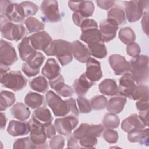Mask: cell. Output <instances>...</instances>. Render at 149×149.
<instances>
[{
    "instance_id": "obj_1",
    "label": "cell",
    "mask_w": 149,
    "mask_h": 149,
    "mask_svg": "<svg viewBox=\"0 0 149 149\" xmlns=\"http://www.w3.org/2000/svg\"><path fill=\"white\" fill-rule=\"evenodd\" d=\"M44 52L48 56H56L63 66L67 65L73 59L71 43L64 40L57 39L52 41Z\"/></svg>"
},
{
    "instance_id": "obj_2",
    "label": "cell",
    "mask_w": 149,
    "mask_h": 149,
    "mask_svg": "<svg viewBox=\"0 0 149 149\" xmlns=\"http://www.w3.org/2000/svg\"><path fill=\"white\" fill-rule=\"evenodd\" d=\"M131 74L137 84L147 82L149 77L148 57L144 55H138L133 57L130 62Z\"/></svg>"
},
{
    "instance_id": "obj_3",
    "label": "cell",
    "mask_w": 149,
    "mask_h": 149,
    "mask_svg": "<svg viewBox=\"0 0 149 149\" xmlns=\"http://www.w3.org/2000/svg\"><path fill=\"white\" fill-rule=\"evenodd\" d=\"M0 13L1 16L15 23L22 22L26 17L21 5L10 1H0Z\"/></svg>"
},
{
    "instance_id": "obj_4",
    "label": "cell",
    "mask_w": 149,
    "mask_h": 149,
    "mask_svg": "<svg viewBox=\"0 0 149 149\" xmlns=\"http://www.w3.org/2000/svg\"><path fill=\"white\" fill-rule=\"evenodd\" d=\"M0 81L3 87L14 91L22 90L27 83L26 78L20 71H10L1 75Z\"/></svg>"
},
{
    "instance_id": "obj_5",
    "label": "cell",
    "mask_w": 149,
    "mask_h": 149,
    "mask_svg": "<svg viewBox=\"0 0 149 149\" xmlns=\"http://www.w3.org/2000/svg\"><path fill=\"white\" fill-rule=\"evenodd\" d=\"M46 102L56 116H65L69 114L66 101L63 100L58 94L51 90L46 94Z\"/></svg>"
},
{
    "instance_id": "obj_6",
    "label": "cell",
    "mask_w": 149,
    "mask_h": 149,
    "mask_svg": "<svg viewBox=\"0 0 149 149\" xmlns=\"http://www.w3.org/2000/svg\"><path fill=\"white\" fill-rule=\"evenodd\" d=\"M30 127V138L37 148H45L47 136L43 129L42 123L32 118L28 122Z\"/></svg>"
},
{
    "instance_id": "obj_7",
    "label": "cell",
    "mask_w": 149,
    "mask_h": 149,
    "mask_svg": "<svg viewBox=\"0 0 149 149\" xmlns=\"http://www.w3.org/2000/svg\"><path fill=\"white\" fill-rule=\"evenodd\" d=\"M148 1H131L125 2L126 19L130 23L138 21L143 15V10L148 7Z\"/></svg>"
},
{
    "instance_id": "obj_8",
    "label": "cell",
    "mask_w": 149,
    "mask_h": 149,
    "mask_svg": "<svg viewBox=\"0 0 149 149\" xmlns=\"http://www.w3.org/2000/svg\"><path fill=\"white\" fill-rule=\"evenodd\" d=\"M43 19L48 22H58L61 20L58 3L56 1L45 0L41 4Z\"/></svg>"
},
{
    "instance_id": "obj_9",
    "label": "cell",
    "mask_w": 149,
    "mask_h": 149,
    "mask_svg": "<svg viewBox=\"0 0 149 149\" xmlns=\"http://www.w3.org/2000/svg\"><path fill=\"white\" fill-rule=\"evenodd\" d=\"M78 123L79 120L77 116L68 115L63 118L56 119L54 122V126L59 134L68 136L70 135Z\"/></svg>"
},
{
    "instance_id": "obj_10",
    "label": "cell",
    "mask_w": 149,
    "mask_h": 149,
    "mask_svg": "<svg viewBox=\"0 0 149 149\" xmlns=\"http://www.w3.org/2000/svg\"><path fill=\"white\" fill-rule=\"evenodd\" d=\"M17 60L15 49L9 42L2 39L0 42V65L9 66Z\"/></svg>"
},
{
    "instance_id": "obj_11",
    "label": "cell",
    "mask_w": 149,
    "mask_h": 149,
    "mask_svg": "<svg viewBox=\"0 0 149 149\" xmlns=\"http://www.w3.org/2000/svg\"><path fill=\"white\" fill-rule=\"evenodd\" d=\"M45 58L42 53L37 52L33 58L23 64L22 67V71L28 77L37 75L40 72V68L42 65Z\"/></svg>"
},
{
    "instance_id": "obj_12",
    "label": "cell",
    "mask_w": 149,
    "mask_h": 149,
    "mask_svg": "<svg viewBox=\"0 0 149 149\" xmlns=\"http://www.w3.org/2000/svg\"><path fill=\"white\" fill-rule=\"evenodd\" d=\"M104 131V126L102 125H91L81 123L80 126L73 133V136L80 139L84 136H93L97 137H100Z\"/></svg>"
},
{
    "instance_id": "obj_13",
    "label": "cell",
    "mask_w": 149,
    "mask_h": 149,
    "mask_svg": "<svg viewBox=\"0 0 149 149\" xmlns=\"http://www.w3.org/2000/svg\"><path fill=\"white\" fill-rule=\"evenodd\" d=\"M109 63L116 75H121L131 71L130 62L119 54H113L109 57Z\"/></svg>"
},
{
    "instance_id": "obj_14",
    "label": "cell",
    "mask_w": 149,
    "mask_h": 149,
    "mask_svg": "<svg viewBox=\"0 0 149 149\" xmlns=\"http://www.w3.org/2000/svg\"><path fill=\"white\" fill-rule=\"evenodd\" d=\"M69 8L74 12L79 13L85 18L90 17L94 11V5L90 1H68Z\"/></svg>"
},
{
    "instance_id": "obj_15",
    "label": "cell",
    "mask_w": 149,
    "mask_h": 149,
    "mask_svg": "<svg viewBox=\"0 0 149 149\" xmlns=\"http://www.w3.org/2000/svg\"><path fill=\"white\" fill-rule=\"evenodd\" d=\"M118 25L115 22L107 19L100 23V32L103 42H109L113 40L118 30Z\"/></svg>"
},
{
    "instance_id": "obj_16",
    "label": "cell",
    "mask_w": 149,
    "mask_h": 149,
    "mask_svg": "<svg viewBox=\"0 0 149 149\" xmlns=\"http://www.w3.org/2000/svg\"><path fill=\"white\" fill-rule=\"evenodd\" d=\"M136 86V84L132 74L127 72L123 74L119 79L118 90L120 95L131 99Z\"/></svg>"
},
{
    "instance_id": "obj_17",
    "label": "cell",
    "mask_w": 149,
    "mask_h": 149,
    "mask_svg": "<svg viewBox=\"0 0 149 149\" xmlns=\"http://www.w3.org/2000/svg\"><path fill=\"white\" fill-rule=\"evenodd\" d=\"M31 44L36 50L44 51L52 42L50 35L45 31L37 32L29 36Z\"/></svg>"
},
{
    "instance_id": "obj_18",
    "label": "cell",
    "mask_w": 149,
    "mask_h": 149,
    "mask_svg": "<svg viewBox=\"0 0 149 149\" xmlns=\"http://www.w3.org/2000/svg\"><path fill=\"white\" fill-rule=\"evenodd\" d=\"M71 46L72 55L79 62L86 63L91 58L89 49L79 40L72 42Z\"/></svg>"
},
{
    "instance_id": "obj_19",
    "label": "cell",
    "mask_w": 149,
    "mask_h": 149,
    "mask_svg": "<svg viewBox=\"0 0 149 149\" xmlns=\"http://www.w3.org/2000/svg\"><path fill=\"white\" fill-rule=\"evenodd\" d=\"M86 63V77L93 82L98 81L102 77L100 63L96 59L90 58Z\"/></svg>"
},
{
    "instance_id": "obj_20",
    "label": "cell",
    "mask_w": 149,
    "mask_h": 149,
    "mask_svg": "<svg viewBox=\"0 0 149 149\" xmlns=\"http://www.w3.org/2000/svg\"><path fill=\"white\" fill-rule=\"evenodd\" d=\"M146 126L144 122L136 113L132 114L125 119L121 123L122 129L126 133H129L134 129H144Z\"/></svg>"
},
{
    "instance_id": "obj_21",
    "label": "cell",
    "mask_w": 149,
    "mask_h": 149,
    "mask_svg": "<svg viewBox=\"0 0 149 149\" xmlns=\"http://www.w3.org/2000/svg\"><path fill=\"white\" fill-rule=\"evenodd\" d=\"M18 50L21 59L27 62L33 58L37 51L32 46L30 37H24L18 45Z\"/></svg>"
},
{
    "instance_id": "obj_22",
    "label": "cell",
    "mask_w": 149,
    "mask_h": 149,
    "mask_svg": "<svg viewBox=\"0 0 149 149\" xmlns=\"http://www.w3.org/2000/svg\"><path fill=\"white\" fill-rule=\"evenodd\" d=\"M7 132L10 135L14 137L26 135L30 132L29 123L12 120L9 122Z\"/></svg>"
},
{
    "instance_id": "obj_23",
    "label": "cell",
    "mask_w": 149,
    "mask_h": 149,
    "mask_svg": "<svg viewBox=\"0 0 149 149\" xmlns=\"http://www.w3.org/2000/svg\"><path fill=\"white\" fill-rule=\"evenodd\" d=\"M60 66L56 61L54 58H49L42 68L41 73L44 77L51 80L60 74Z\"/></svg>"
},
{
    "instance_id": "obj_24",
    "label": "cell",
    "mask_w": 149,
    "mask_h": 149,
    "mask_svg": "<svg viewBox=\"0 0 149 149\" xmlns=\"http://www.w3.org/2000/svg\"><path fill=\"white\" fill-rule=\"evenodd\" d=\"M94 84V82L90 80L86 77L85 73H83L79 79L74 80L73 87L76 94L79 95V97H84L90 87Z\"/></svg>"
},
{
    "instance_id": "obj_25",
    "label": "cell",
    "mask_w": 149,
    "mask_h": 149,
    "mask_svg": "<svg viewBox=\"0 0 149 149\" xmlns=\"http://www.w3.org/2000/svg\"><path fill=\"white\" fill-rule=\"evenodd\" d=\"M149 130L148 128L134 129L128 133L127 139L131 143H139L140 144H148Z\"/></svg>"
},
{
    "instance_id": "obj_26",
    "label": "cell",
    "mask_w": 149,
    "mask_h": 149,
    "mask_svg": "<svg viewBox=\"0 0 149 149\" xmlns=\"http://www.w3.org/2000/svg\"><path fill=\"white\" fill-rule=\"evenodd\" d=\"M126 101V97L120 94L118 96L114 97L107 102L106 105L107 109L111 113L115 114L119 113L123 109Z\"/></svg>"
},
{
    "instance_id": "obj_27",
    "label": "cell",
    "mask_w": 149,
    "mask_h": 149,
    "mask_svg": "<svg viewBox=\"0 0 149 149\" xmlns=\"http://www.w3.org/2000/svg\"><path fill=\"white\" fill-rule=\"evenodd\" d=\"M99 90L104 95L113 96L118 94L119 90L116 82L114 79H106L99 84Z\"/></svg>"
},
{
    "instance_id": "obj_28",
    "label": "cell",
    "mask_w": 149,
    "mask_h": 149,
    "mask_svg": "<svg viewBox=\"0 0 149 149\" xmlns=\"http://www.w3.org/2000/svg\"><path fill=\"white\" fill-rule=\"evenodd\" d=\"M10 112L14 118L21 121L27 120L30 115V111L27 105L22 102L15 104L11 108Z\"/></svg>"
},
{
    "instance_id": "obj_29",
    "label": "cell",
    "mask_w": 149,
    "mask_h": 149,
    "mask_svg": "<svg viewBox=\"0 0 149 149\" xmlns=\"http://www.w3.org/2000/svg\"><path fill=\"white\" fill-rule=\"evenodd\" d=\"M80 38L87 45L102 41L98 29H90L83 31Z\"/></svg>"
},
{
    "instance_id": "obj_30",
    "label": "cell",
    "mask_w": 149,
    "mask_h": 149,
    "mask_svg": "<svg viewBox=\"0 0 149 149\" xmlns=\"http://www.w3.org/2000/svg\"><path fill=\"white\" fill-rule=\"evenodd\" d=\"M32 118L42 123H49L53 120V117L52 116L50 111L45 106L37 108L33 112Z\"/></svg>"
},
{
    "instance_id": "obj_31",
    "label": "cell",
    "mask_w": 149,
    "mask_h": 149,
    "mask_svg": "<svg viewBox=\"0 0 149 149\" xmlns=\"http://www.w3.org/2000/svg\"><path fill=\"white\" fill-rule=\"evenodd\" d=\"M24 102L32 109L38 108L44 102V97L38 93L30 91L25 97Z\"/></svg>"
},
{
    "instance_id": "obj_32",
    "label": "cell",
    "mask_w": 149,
    "mask_h": 149,
    "mask_svg": "<svg viewBox=\"0 0 149 149\" xmlns=\"http://www.w3.org/2000/svg\"><path fill=\"white\" fill-rule=\"evenodd\" d=\"M88 48L90 50L91 55L97 58L102 59L107 55V50L102 41L88 44Z\"/></svg>"
},
{
    "instance_id": "obj_33",
    "label": "cell",
    "mask_w": 149,
    "mask_h": 149,
    "mask_svg": "<svg viewBox=\"0 0 149 149\" xmlns=\"http://www.w3.org/2000/svg\"><path fill=\"white\" fill-rule=\"evenodd\" d=\"M108 19L115 22L118 26L123 24L126 22L125 13L122 8L116 6L108 11Z\"/></svg>"
},
{
    "instance_id": "obj_34",
    "label": "cell",
    "mask_w": 149,
    "mask_h": 149,
    "mask_svg": "<svg viewBox=\"0 0 149 149\" xmlns=\"http://www.w3.org/2000/svg\"><path fill=\"white\" fill-rule=\"evenodd\" d=\"M14 24L6 17L1 16V33L3 38L10 41L13 40L12 34Z\"/></svg>"
},
{
    "instance_id": "obj_35",
    "label": "cell",
    "mask_w": 149,
    "mask_h": 149,
    "mask_svg": "<svg viewBox=\"0 0 149 149\" xmlns=\"http://www.w3.org/2000/svg\"><path fill=\"white\" fill-rule=\"evenodd\" d=\"M16 101L15 94L10 91L2 90L1 92L0 109L1 111L6 110L8 107L12 106Z\"/></svg>"
},
{
    "instance_id": "obj_36",
    "label": "cell",
    "mask_w": 149,
    "mask_h": 149,
    "mask_svg": "<svg viewBox=\"0 0 149 149\" xmlns=\"http://www.w3.org/2000/svg\"><path fill=\"white\" fill-rule=\"evenodd\" d=\"M30 87L39 93H44L48 89L47 80L43 76H38L33 79L30 82Z\"/></svg>"
},
{
    "instance_id": "obj_37",
    "label": "cell",
    "mask_w": 149,
    "mask_h": 149,
    "mask_svg": "<svg viewBox=\"0 0 149 149\" xmlns=\"http://www.w3.org/2000/svg\"><path fill=\"white\" fill-rule=\"evenodd\" d=\"M119 38L123 44L128 45L134 42L136 40V34L130 27H125L119 30Z\"/></svg>"
},
{
    "instance_id": "obj_38",
    "label": "cell",
    "mask_w": 149,
    "mask_h": 149,
    "mask_svg": "<svg viewBox=\"0 0 149 149\" xmlns=\"http://www.w3.org/2000/svg\"><path fill=\"white\" fill-rule=\"evenodd\" d=\"M24 24L29 33L39 32L44 29V24L34 17H27Z\"/></svg>"
},
{
    "instance_id": "obj_39",
    "label": "cell",
    "mask_w": 149,
    "mask_h": 149,
    "mask_svg": "<svg viewBox=\"0 0 149 149\" xmlns=\"http://www.w3.org/2000/svg\"><path fill=\"white\" fill-rule=\"evenodd\" d=\"M148 98L149 91L148 86L143 84L136 85L132 93L131 99L137 101L143 99H148Z\"/></svg>"
},
{
    "instance_id": "obj_40",
    "label": "cell",
    "mask_w": 149,
    "mask_h": 149,
    "mask_svg": "<svg viewBox=\"0 0 149 149\" xmlns=\"http://www.w3.org/2000/svg\"><path fill=\"white\" fill-rule=\"evenodd\" d=\"M120 123V119L119 117L113 113H107L105 115L103 120V126L107 129H115L117 128Z\"/></svg>"
},
{
    "instance_id": "obj_41",
    "label": "cell",
    "mask_w": 149,
    "mask_h": 149,
    "mask_svg": "<svg viewBox=\"0 0 149 149\" xmlns=\"http://www.w3.org/2000/svg\"><path fill=\"white\" fill-rule=\"evenodd\" d=\"M107 99L105 97L98 95L91 98L90 100V103L91 108L94 110H101L106 107L107 104Z\"/></svg>"
},
{
    "instance_id": "obj_42",
    "label": "cell",
    "mask_w": 149,
    "mask_h": 149,
    "mask_svg": "<svg viewBox=\"0 0 149 149\" xmlns=\"http://www.w3.org/2000/svg\"><path fill=\"white\" fill-rule=\"evenodd\" d=\"M13 148L15 149H33L37 148L32 143L30 137H24L17 139L13 143Z\"/></svg>"
},
{
    "instance_id": "obj_43",
    "label": "cell",
    "mask_w": 149,
    "mask_h": 149,
    "mask_svg": "<svg viewBox=\"0 0 149 149\" xmlns=\"http://www.w3.org/2000/svg\"><path fill=\"white\" fill-rule=\"evenodd\" d=\"M23 8L25 17L34 15L38 10V7L34 3L30 1H24L20 3Z\"/></svg>"
},
{
    "instance_id": "obj_44",
    "label": "cell",
    "mask_w": 149,
    "mask_h": 149,
    "mask_svg": "<svg viewBox=\"0 0 149 149\" xmlns=\"http://www.w3.org/2000/svg\"><path fill=\"white\" fill-rule=\"evenodd\" d=\"M97 137L93 136H84L79 139L81 148H93L97 144Z\"/></svg>"
},
{
    "instance_id": "obj_45",
    "label": "cell",
    "mask_w": 149,
    "mask_h": 149,
    "mask_svg": "<svg viewBox=\"0 0 149 149\" xmlns=\"http://www.w3.org/2000/svg\"><path fill=\"white\" fill-rule=\"evenodd\" d=\"M77 101L79 105V111L81 113H87L91 111V107L88 101L87 98L84 97H79L77 98Z\"/></svg>"
},
{
    "instance_id": "obj_46",
    "label": "cell",
    "mask_w": 149,
    "mask_h": 149,
    "mask_svg": "<svg viewBox=\"0 0 149 149\" xmlns=\"http://www.w3.org/2000/svg\"><path fill=\"white\" fill-rule=\"evenodd\" d=\"M26 34V30L24 27L21 24H15L12 30V39L14 41H17L22 38Z\"/></svg>"
},
{
    "instance_id": "obj_47",
    "label": "cell",
    "mask_w": 149,
    "mask_h": 149,
    "mask_svg": "<svg viewBox=\"0 0 149 149\" xmlns=\"http://www.w3.org/2000/svg\"><path fill=\"white\" fill-rule=\"evenodd\" d=\"M103 137L107 142L110 144H115L118 140V133L112 130V129H107L104 132Z\"/></svg>"
},
{
    "instance_id": "obj_48",
    "label": "cell",
    "mask_w": 149,
    "mask_h": 149,
    "mask_svg": "<svg viewBox=\"0 0 149 149\" xmlns=\"http://www.w3.org/2000/svg\"><path fill=\"white\" fill-rule=\"evenodd\" d=\"M65 145V138L61 135L54 136L49 141V147L52 149L63 148Z\"/></svg>"
},
{
    "instance_id": "obj_49",
    "label": "cell",
    "mask_w": 149,
    "mask_h": 149,
    "mask_svg": "<svg viewBox=\"0 0 149 149\" xmlns=\"http://www.w3.org/2000/svg\"><path fill=\"white\" fill-rule=\"evenodd\" d=\"M49 84L51 88L54 90L56 93L60 90L65 84L64 78L61 74L56 78L49 80Z\"/></svg>"
},
{
    "instance_id": "obj_50",
    "label": "cell",
    "mask_w": 149,
    "mask_h": 149,
    "mask_svg": "<svg viewBox=\"0 0 149 149\" xmlns=\"http://www.w3.org/2000/svg\"><path fill=\"white\" fill-rule=\"evenodd\" d=\"M140 48L138 44L136 42H132L127 45L126 47V51L127 54L132 56L134 57L140 53Z\"/></svg>"
},
{
    "instance_id": "obj_51",
    "label": "cell",
    "mask_w": 149,
    "mask_h": 149,
    "mask_svg": "<svg viewBox=\"0 0 149 149\" xmlns=\"http://www.w3.org/2000/svg\"><path fill=\"white\" fill-rule=\"evenodd\" d=\"M68 104L69 109V115H73L77 116L79 115V109L77 108L76 101L73 98H69L65 100Z\"/></svg>"
},
{
    "instance_id": "obj_52",
    "label": "cell",
    "mask_w": 149,
    "mask_h": 149,
    "mask_svg": "<svg viewBox=\"0 0 149 149\" xmlns=\"http://www.w3.org/2000/svg\"><path fill=\"white\" fill-rule=\"evenodd\" d=\"M80 27H81V31H83L90 29H98V24L94 20L87 18L83 21Z\"/></svg>"
},
{
    "instance_id": "obj_53",
    "label": "cell",
    "mask_w": 149,
    "mask_h": 149,
    "mask_svg": "<svg viewBox=\"0 0 149 149\" xmlns=\"http://www.w3.org/2000/svg\"><path fill=\"white\" fill-rule=\"evenodd\" d=\"M43 129L48 139H51L56 134V129L51 122L42 123Z\"/></svg>"
},
{
    "instance_id": "obj_54",
    "label": "cell",
    "mask_w": 149,
    "mask_h": 149,
    "mask_svg": "<svg viewBox=\"0 0 149 149\" xmlns=\"http://www.w3.org/2000/svg\"><path fill=\"white\" fill-rule=\"evenodd\" d=\"M56 93L62 97H71L73 94L74 91L71 87L65 84L60 90L56 92Z\"/></svg>"
},
{
    "instance_id": "obj_55",
    "label": "cell",
    "mask_w": 149,
    "mask_h": 149,
    "mask_svg": "<svg viewBox=\"0 0 149 149\" xmlns=\"http://www.w3.org/2000/svg\"><path fill=\"white\" fill-rule=\"evenodd\" d=\"M97 5L101 9L104 10H108L112 8L114 4L115 1H102L98 0L96 1Z\"/></svg>"
},
{
    "instance_id": "obj_56",
    "label": "cell",
    "mask_w": 149,
    "mask_h": 149,
    "mask_svg": "<svg viewBox=\"0 0 149 149\" xmlns=\"http://www.w3.org/2000/svg\"><path fill=\"white\" fill-rule=\"evenodd\" d=\"M136 107L139 111H145L148 109L149 101L148 99H143L137 101Z\"/></svg>"
},
{
    "instance_id": "obj_57",
    "label": "cell",
    "mask_w": 149,
    "mask_h": 149,
    "mask_svg": "<svg viewBox=\"0 0 149 149\" xmlns=\"http://www.w3.org/2000/svg\"><path fill=\"white\" fill-rule=\"evenodd\" d=\"M68 148H81L80 143H79V139L76 138L73 135L69 138L68 140Z\"/></svg>"
},
{
    "instance_id": "obj_58",
    "label": "cell",
    "mask_w": 149,
    "mask_h": 149,
    "mask_svg": "<svg viewBox=\"0 0 149 149\" xmlns=\"http://www.w3.org/2000/svg\"><path fill=\"white\" fill-rule=\"evenodd\" d=\"M141 26L143 31L148 36V13L146 12L144 13L142 20Z\"/></svg>"
},
{
    "instance_id": "obj_59",
    "label": "cell",
    "mask_w": 149,
    "mask_h": 149,
    "mask_svg": "<svg viewBox=\"0 0 149 149\" xmlns=\"http://www.w3.org/2000/svg\"><path fill=\"white\" fill-rule=\"evenodd\" d=\"M87 18L84 17L83 16H82L78 12H74L73 15H72V19L73 21L74 22V23L79 27H80L83 21Z\"/></svg>"
},
{
    "instance_id": "obj_60",
    "label": "cell",
    "mask_w": 149,
    "mask_h": 149,
    "mask_svg": "<svg viewBox=\"0 0 149 149\" xmlns=\"http://www.w3.org/2000/svg\"><path fill=\"white\" fill-rule=\"evenodd\" d=\"M148 109L139 111V116L140 117V118L143 120V121L146 124V126H148Z\"/></svg>"
},
{
    "instance_id": "obj_61",
    "label": "cell",
    "mask_w": 149,
    "mask_h": 149,
    "mask_svg": "<svg viewBox=\"0 0 149 149\" xmlns=\"http://www.w3.org/2000/svg\"><path fill=\"white\" fill-rule=\"evenodd\" d=\"M1 128L2 129L5 127L6 122H7V119L5 116V115L1 112Z\"/></svg>"
}]
</instances>
